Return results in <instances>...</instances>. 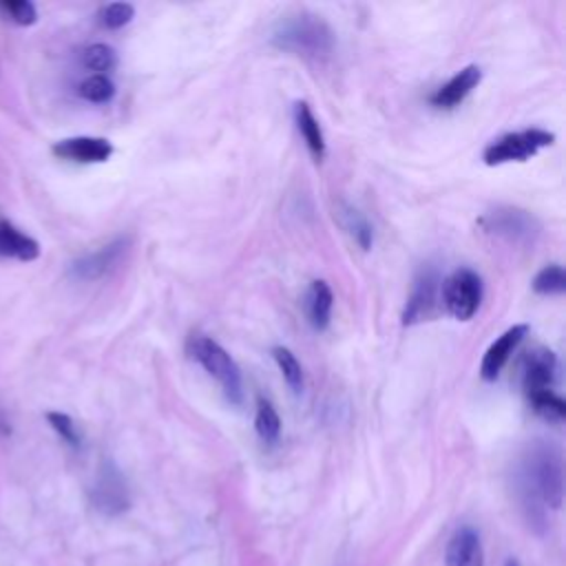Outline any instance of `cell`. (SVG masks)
<instances>
[{
    "mask_svg": "<svg viewBox=\"0 0 566 566\" xmlns=\"http://www.w3.org/2000/svg\"><path fill=\"white\" fill-rule=\"evenodd\" d=\"M294 122H296V128L307 146V150L312 153V157L316 161H321L325 157V137H323V128L318 124V119L314 117L312 108L307 102H296L294 104Z\"/></svg>",
    "mask_w": 566,
    "mask_h": 566,
    "instance_id": "cell-17",
    "label": "cell"
},
{
    "mask_svg": "<svg viewBox=\"0 0 566 566\" xmlns=\"http://www.w3.org/2000/svg\"><path fill=\"white\" fill-rule=\"evenodd\" d=\"M130 239L128 237H117L111 243L102 245L95 252H88L84 256H80L73 265H71V274L80 281H97L104 274H108L126 254Z\"/></svg>",
    "mask_w": 566,
    "mask_h": 566,
    "instance_id": "cell-9",
    "label": "cell"
},
{
    "mask_svg": "<svg viewBox=\"0 0 566 566\" xmlns=\"http://www.w3.org/2000/svg\"><path fill=\"white\" fill-rule=\"evenodd\" d=\"M447 566H484L480 535L471 526H460L447 544Z\"/></svg>",
    "mask_w": 566,
    "mask_h": 566,
    "instance_id": "cell-14",
    "label": "cell"
},
{
    "mask_svg": "<svg viewBox=\"0 0 566 566\" xmlns=\"http://www.w3.org/2000/svg\"><path fill=\"white\" fill-rule=\"evenodd\" d=\"M520 506L535 531L546 526V509L557 511L564 502V455L546 440H535L522 453L515 469Z\"/></svg>",
    "mask_w": 566,
    "mask_h": 566,
    "instance_id": "cell-1",
    "label": "cell"
},
{
    "mask_svg": "<svg viewBox=\"0 0 566 566\" xmlns=\"http://www.w3.org/2000/svg\"><path fill=\"white\" fill-rule=\"evenodd\" d=\"M254 429L259 433V438L265 442V444H274L281 436V418L274 409V405L259 396L256 398V411H254Z\"/></svg>",
    "mask_w": 566,
    "mask_h": 566,
    "instance_id": "cell-18",
    "label": "cell"
},
{
    "mask_svg": "<svg viewBox=\"0 0 566 566\" xmlns=\"http://www.w3.org/2000/svg\"><path fill=\"white\" fill-rule=\"evenodd\" d=\"M272 46L305 60H327L336 49V33L314 13H296L276 24L270 35Z\"/></svg>",
    "mask_w": 566,
    "mask_h": 566,
    "instance_id": "cell-2",
    "label": "cell"
},
{
    "mask_svg": "<svg viewBox=\"0 0 566 566\" xmlns=\"http://www.w3.org/2000/svg\"><path fill=\"white\" fill-rule=\"evenodd\" d=\"M0 256L29 263L40 256V243L11 221L0 219Z\"/></svg>",
    "mask_w": 566,
    "mask_h": 566,
    "instance_id": "cell-15",
    "label": "cell"
},
{
    "mask_svg": "<svg viewBox=\"0 0 566 566\" xmlns=\"http://www.w3.org/2000/svg\"><path fill=\"white\" fill-rule=\"evenodd\" d=\"M528 334V325L526 323H517L513 327H509L506 332H502L484 352L482 365H480V376L491 382L500 376L502 367L506 365V360L511 358V354L515 352V347L522 343V338Z\"/></svg>",
    "mask_w": 566,
    "mask_h": 566,
    "instance_id": "cell-12",
    "label": "cell"
},
{
    "mask_svg": "<svg viewBox=\"0 0 566 566\" xmlns=\"http://www.w3.org/2000/svg\"><path fill=\"white\" fill-rule=\"evenodd\" d=\"M528 402L533 405L535 413H539L544 420L562 422L564 416H566V402H564L562 396H557L553 389L528 396Z\"/></svg>",
    "mask_w": 566,
    "mask_h": 566,
    "instance_id": "cell-22",
    "label": "cell"
},
{
    "mask_svg": "<svg viewBox=\"0 0 566 566\" xmlns=\"http://www.w3.org/2000/svg\"><path fill=\"white\" fill-rule=\"evenodd\" d=\"M188 354L221 385L226 398L232 405H241L243 400L241 369L234 363V358L214 338L203 334H192L188 340Z\"/></svg>",
    "mask_w": 566,
    "mask_h": 566,
    "instance_id": "cell-3",
    "label": "cell"
},
{
    "mask_svg": "<svg viewBox=\"0 0 566 566\" xmlns=\"http://www.w3.org/2000/svg\"><path fill=\"white\" fill-rule=\"evenodd\" d=\"M135 15V7L128 2H111L99 11V24L104 29H122Z\"/></svg>",
    "mask_w": 566,
    "mask_h": 566,
    "instance_id": "cell-25",
    "label": "cell"
},
{
    "mask_svg": "<svg viewBox=\"0 0 566 566\" xmlns=\"http://www.w3.org/2000/svg\"><path fill=\"white\" fill-rule=\"evenodd\" d=\"M82 64L93 71V75H106L117 66V53L108 44H91L82 53Z\"/></svg>",
    "mask_w": 566,
    "mask_h": 566,
    "instance_id": "cell-21",
    "label": "cell"
},
{
    "mask_svg": "<svg viewBox=\"0 0 566 566\" xmlns=\"http://www.w3.org/2000/svg\"><path fill=\"white\" fill-rule=\"evenodd\" d=\"M504 566H520V564H517V562H515V559H509V562H506V564H504Z\"/></svg>",
    "mask_w": 566,
    "mask_h": 566,
    "instance_id": "cell-28",
    "label": "cell"
},
{
    "mask_svg": "<svg viewBox=\"0 0 566 566\" xmlns=\"http://www.w3.org/2000/svg\"><path fill=\"white\" fill-rule=\"evenodd\" d=\"M533 290L537 294L551 296V294H564L566 290V274L564 268L559 263H551L546 268H542L535 279H533Z\"/></svg>",
    "mask_w": 566,
    "mask_h": 566,
    "instance_id": "cell-23",
    "label": "cell"
},
{
    "mask_svg": "<svg viewBox=\"0 0 566 566\" xmlns=\"http://www.w3.org/2000/svg\"><path fill=\"white\" fill-rule=\"evenodd\" d=\"M440 292L447 312L458 321H469L482 303V279L471 268H458L444 279Z\"/></svg>",
    "mask_w": 566,
    "mask_h": 566,
    "instance_id": "cell-5",
    "label": "cell"
},
{
    "mask_svg": "<svg viewBox=\"0 0 566 566\" xmlns=\"http://www.w3.org/2000/svg\"><path fill=\"white\" fill-rule=\"evenodd\" d=\"M332 305H334V294L332 287L325 281H312L305 294V314L307 321L314 329H325L332 318Z\"/></svg>",
    "mask_w": 566,
    "mask_h": 566,
    "instance_id": "cell-16",
    "label": "cell"
},
{
    "mask_svg": "<svg viewBox=\"0 0 566 566\" xmlns=\"http://www.w3.org/2000/svg\"><path fill=\"white\" fill-rule=\"evenodd\" d=\"M272 358L279 365V369L285 378V382L290 385V389L294 394H301L303 391V367H301L298 358L292 354V349H287L283 345H276V347H272Z\"/></svg>",
    "mask_w": 566,
    "mask_h": 566,
    "instance_id": "cell-20",
    "label": "cell"
},
{
    "mask_svg": "<svg viewBox=\"0 0 566 566\" xmlns=\"http://www.w3.org/2000/svg\"><path fill=\"white\" fill-rule=\"evenodd\" d=\"M480 80H482V69L478 64H469L460 69L449 82L438 86L431 93L429 102L436 108H455L471 95V91L480 84Z\"/></svg>",
    "mask_w": 566,
    "mask_h": 566,
    "instance_id": "cell-13",
    "label": "cell"
},
{
    "mask_svg": "<svg viewBox=\"0 0 566 566\" xmlns=\"http://www.w3.org/2000/svg\"><path fill=\"white\" fill-rule=\"evenodd\" d=\"M480 226L484 232L500 237L509 243H533L539 234V221L520 208L500 206L480 217Z\"/></svg>",
    "mask_w": 566,
    "mask_h": 566,
    "instance_id": "cell-6",
    "label": "cell"
},
{
    "mask_svg": "<svg viewBox=\"0 0 566 566\" xmlns=\"http://www.w3.org/2000/svg\"><path fill=\"white\" fill-rule=\"evenodd\" d=\"M557 376V358L551 349L537 347L526 354L522 365V387L526 396L548 391Z\"/></svg>",
    "mask_w": 566,
    "mask_h": 566,
    "instance_id": "cell-11",
    "label": "cell"
},
{
    "mask_svg": "<svg viewBox=\"0 0 566 566\" xmlns=\"http://www.w3.org/2000/svg\"><path fill=\"white\" fill-rule=\"evenodd\" d=\"M440 301H442L440 276L433 268H424L413 281L411 294H409L405 312H402V323L413 325V323L431 318L436 314Z\"/></svg>",
    "mask_w": 566,
    "mask_h": 566,
    "instance_id": "cell-7",
    "label": "cell"
},
{
    "mask_svg": "<svg viewBox=\"0 0 566 566\" xmlns=\"http://www.w3.org/2000/svg\"><path fill=\"white\" fill-rule=\"evenodd\" d=\"M91 500L95 509L102 511L104 515H119L128 509V486L113 462H104L99 467L95 484L91 489Z\"/></svg>",
    "mask_w": 566,
    "mask_h": 566,
    "instance_id": "cell-8",
    "label": "cell"
},
{
    "mask_svg": "<svg viewBox=\"0 0 566 566\" xmlns=\"http://www.w3.org/2000/svg\"><path fill=\"white\" fill-rule=\"evenodd\" d=\"M555 142V135L544 128H526L517 133H506L497 139H493L484 153L482 159L486 166H500L509 161H526L537 155L539 148H546Z\"/></svg>",
    "mask_w": 566,
    "mask_h": 566,
    "instance_id": "cell-4",
    "label": "cell"
},
{
    "mask_svg": "<svg viewBox=\"0 0 566 566\" xmlns=\"http://www.w3.org/2000/svg\"><path fill=\"white\" fill-rule=\"evenodd\" d=\"M340 219H343V226L347 228V232L354 237V241L363 248V250H369L371 243H374V228L371 223L367 221V217L352 208V206H343L340 210Z\"/></svg>",
    "mask_w": 566,
    "mask_h": 566,
    "instance_id": "cell-19",
    "label": "cell"
},
{
    "mask_svg": "<svg viewBox=\"0 0 566 566\" xmlns=\"http://www.w3.org/2000/svg\"><path fill=\"white\" fill-rule=\"evenodd\" d=\"M46 420H49V424L55 429V433H57L66 444L80 447L82 438H80V431H77V427H75V422H73L71 416H66V413H62V411H49V413H46Z\"/></svg>",
    "mask_w": 566,
    "mask_h": 566,
    "instance_id": "cell-27",
    "label": "cell"
},
{
    "mask_svg": "<svg viewBox=\"0 0 566 566\" xmlns=\"http://www.w3.org/2000/svg\"><path fill=\"white\" fill-rule=\"evenodd\" d=\"M0 9L20 27H31L38 20L35 4L29 0H4L0 2Z\"/></svg>",
    "mask_w": 566,
    "mask_h": 566,
    "instance_id": "cell-26",
    "label": "cell"
},
{
    "mask_svg": "<svg viewBox=\"0 0 566 566\" xmlns=\"http://www.w3.org/2000/svg\"><path fill=\"white\" fill-rule=\"evenodd\" d=\"M80 95L86 99V102H93V104H104V102H111L113 95H115V84L106 77V75H88L82 80L80 84Z\"/></svg>",
    "mask_w": 566,
    "mask_h": 566,
    "instance_id": "cell-24",
    "label": "cell"
},
{
    "mask_svg": "<svg viewBox=\"0 0 566 566\" xmlns=\"http://www.w3.org/2000/svg\"><path fill=\"white\" fill-rule=\"evenodd\" d=\"M51 153L60 159L75 164H104L113 155V144L104 137H66L51 146Z\"/></svg>",
    "mask_w": 566,
    "mask_h": 566,
    "instance_id": "cell-10",
    "label": "cell"
}]
</instances>
